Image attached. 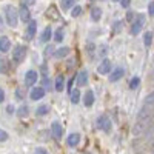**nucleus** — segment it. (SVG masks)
<instances>
[{"label":"nucleus","mask_w":154,"mask_h":154,"mask_svg":"<svg viewBox=\"0 0 154 154\" xmlns=\"http://www.w3.org/2000/svg\"><path fill=\"white\" fill-rule=\"evenodd\" d=\"M91 19H93V22H99L102 19V9L99 6H94L91 9Z\"/></svg>","instance_id":"obj_21"},{"label":"nucleus","mask_w":154,"mask_h":154,"mask_svg":"<svg viewBox=\"0 0 154 154\" xmlns=\"http://www.w3.org/2000/svg\"><path fill=\"white\" fill-rule=\"evenodd\" d=\"M51 133H53V136L56 139H62V136H63V126L59 122H53V125H51Z\"/></svg>","instance_id":"obj_11"},{"label":"nucleus","mask_w":154,"mask_h":154,"mask_svg":"<svg viewBox=\"0 0 154 154\" xmlns=\"http://www.w3.org/2000/svg\"><path fill=\"white\" fill-rule=\"evenodd\" d=\"M38 79V72L34 71V69H29L26 74H25V85L26 86H32Z\"/></svg>","instance_id":"obj_6"},{"label":"nucleus","mask_w":154,"mask_h":154,"mask_svg":"<svg viewBox=\"0 0 154 154\" xmlns=\"http://www.w3.org/2000/svg\"><path fill=\"white\" fill-rule=\"evenodd\" d=\"M25 57H26V46L16 45V48L12 49V60H14V63L16 65H20L25 60Z\"/></svg>","instance_id":"obj_3"},{"label":"nucleus","mask_w":154,"mask_h":154,"mask_svg":"<svg viewBox=\"0 0 154 154\" xmlns=\"http://www.w3.org/2000/svg\"><path fill=\"white\" fill-rule=\"evenodd\" d=\"M63 88H65V79H63V75H57L54 89H56L57 93H60V91H63Z\"/></svg>","instance_id":"obj_19"},{"label":"nucleus","mask_w":154,"mask_h":154,"mask_svg":"<svg viewBox=\"0 0 154 154\" xmlns=\"http://www.w3.org/2000/svg\"><path fill=\"white\" fill-rule=\"evenodd\" d=\"M152 123V117L149 116V117H145V119H137V123L134 125V136H140V134H143L146 130H148V126H151Z\"/></svg>","instance_id":"obj_2"},{"label":"nucleus","mask_w":154,"mask_h":154,"mask_svg":"<svg viewBox=\"0 0 154 154\" xmlns=\"http://www.w3.org/2000/svg\"><path fill=\"white\" fill-rule=\"evenodd\" d=\"M5 16H6V23L8 26L11 28H16L17 23H19V11L12 6V5H6L5 6Z\"/></svg>","instance_id":"obj_1"},{"label":"nucleus","mask_w":154,"mask_h":154,"mask_svg":"<svg viewBox=\"0 0 154 154\" xmlns=\"http://www.w3.org/2000/svg\"><path fill=\"white\" fill-rule=\"evenodd\" d=\"M112 2H117V0H112Z\"/></svg>","instance_id":"obj_40"},{"label":"nucleus","mask_w":154,"mask_h":154,"mask_svg":"<svg viewBox=\"0 0 154 154\" xmlns=\"http://www.w3.org/2000/svg\"><path fill=\"white\" fill-rule=\"evenodd\" d=\"M48 111H49V106L48 105H40V106L35 109V114L38 116V117H42V116H46L48 114Z\"/></svg>","instance_id":"obj_24"},{"label":"nucleus","mask_w":154,"mask_h":154,"mask_svg":"<svg viewBox=\"0 0 154 154\" xmlns=\"http://www.w3.org/2000/svg\"><path fill=\"white\" fill-rule=\"evenodd\" d=\"M34 154H48V151H46L45 148H35Z\"/></svg>","instance_id":"obj_33"},{"label":"nucleus","mask_w":154,"mask_h":154,"mask_svg":"<svg viewBox=\"0 0 154 154\" xmlns=\"http://www.w3.org/2000/svg\"><path fill=\"white\" fill-rule=\"evenodd\" d=\"M80 14H82V6H79V5L72 6V9H71V16H72V17H79Z\"/></svg>","instance_id":"obj_28"},{"label":"nucleus","mask_w":154,"mask_h":154,"mask_svg":"<svg viewBox=\"0 0 154 154\" xmlns=\"http://www.w3.org/2000/svg\"><path fill=\"white\" fill-rule=\"evenodd\" d=\"M97 128L105 133H109L111 131V120L108 116H100V117L97 119Z\"/></svg>","instance_id":"obj_5"},{"label":"nucleus","mask_w":154,"mask_h":154,"mask_svg":"<svg viewBox=\"0 0 154 154\" xmlns=\"http://www.w3.org/2000/svg\"><path fill=\"white\" fill-rule=\"evenodd\" d=\"M151 42H152V32L151 31H146L143 34V45L148 48V46H151Z\"/></svg>","instance_id":"obj_25"},{"label":"nucleus","mask_w":154,"mask_h":154,"mask_svg":"<svg viewBox=\"0 0 154 154\" xmlns=\"http://www.w3.org/2000/svg\"><path fill=\"white\" fill-rule=\"evenodd\" d=\"M130 3H131V0H120L122 8H128V6H130Z\"/></svg>","instance_id":"obj_34"},{"label":"nucleus","mask_w":154,"mask_h":154,"mask_svg":"<svg viewBox=\"0 0 154 154\" xmlns=\"http://www.w3.org/2000/svg\"><path fill=\"white\" fill-rule=\"evenodd\" d=\"M8 139H9V134L5 130H0V142H6Z\"/></svg>","instance_id":"obj_31"},{"label":"nucleus","mask_w":154,"mask_h":154,"mask_svg":"<svg viewBox=\"0 0 154 154\" xmlns=\"http://www.w3.org/2000/svg\"><path fill=\"white\" fill-rule=\"evenodd\" d=\"M93 103H94V93L91 91V89H88V91L85 93V96H83V105L91 106Z\"/></svg>","instance_id":"obj_17"},{"label":"nucleus","mask_w":154,"mask_h":154,"mask_svg":"<svg viewBox=\"0 0 154 154\" xmlns=\"http://www.w3.org/2000/svg\"><path fill=\"white\" fill-rule=\"evenodd\" d=\"M51 37H53V31H51V26H46V28L43 29L42 35H40V40H42L43 43H46V42H49Z\"/></svg>","instance_id":"obj_20"},{"label":"nucleus","mask_w":154,"mask_h":154,"mask_svg":"<svg viewBox=\"0 0 154 154\" xmlns=\"http://www.w3.org/2000/svg\"><path fill=\"white\" fill-rule=\"evenodd\" d=\"M32 3H34V0H22V5H26V6L32 5Z\"/></svg>","instance_id":"obj_37"},{"label":"nucleus","mask_w":154,"mask_h":154,"mask_svg":"<svg viewBox=\"0 0 154 154\" xmlns=\"http://www.w3.org/2000/svg\"><path fill=\"white\" fill-rule=\"evenodd\" d=\"M79 142H80V134H79V133H72V134H69L68 139H66V143H68L71 148L75 146V145H79Z\"/></svg>","instance_id":"obj_15"},{"label":"nucleus","mask_w":154,"mask_h":154,"mask_svg":"<svg viewBox=\"0 0 154 154\" xmlns=\"http://www.w3.org/2000/svg\"><path fill=\"white\" fill-rule=\"evenodd\" d=\"M19 16H20V19H22L25 23L31 22V12H29V9H28L26 5H22V6H20V9H19Z\"/></svg>","instance_id":"obj_10"},{"label":"nucleus","mask_w":154,"mask_h":154,"mask_svg":"<svg viewBox=\"0 0 154 154\" xmlns=\"http://www.w3.org/2000/svg\"><path fill=\"white\" fill-rule=\"evenodd\" d=\"M151 79H154V68H152V72H151Z\"/></svg>","instance_id":"obj_39"},{"label":"nucleus","mask_w":154,"mask_h":154,"mask_svg":"<svg viewBox=\"0 0 154 154\" xmlns=\"http://www.w3.org/2000/svg\"><path fill=\"white\" fill-rule=\"evenodd\" d=\"M75 83H77V86H86V83H88V72L86 71H80L79 75H77V79H75Z\"/></svg>","instance_id":"obj_14"},{"label":"nucleus","mask_w":154,"mask_h":154,"mask_svg":"<svg viewBox=\"0 0 154 154\" xmlns=\"http://www.w3.org/2000/svg\"><path fill=\"white\" fill-rule=\"evenodd\" d=\"M79 100H80V91L79 89H71V102L75 105V103H79Z\"/></svg>","instance_id":"obj_23"},{"label":"nucleus","mask_w":154,"mask_h":154,"mask_svg":"<svg viewBox=\"0 0 154 154\" xmlns=\"http://www.w3.org/2000/svg\"><path fill=\"white\" fill-rule=\"evenodd\" d=\"M109 71H111V60H108V59L102 60L100 65L97 66V72L99 74H108Z\"/></svg>","instance_id":"obj_9"},{"label":"nucleus","mask_w":154,"mask_h":154,"mask_svg":"<svg viewBox=\"0 0 154 154\" xmlns=\"http://www.w3.org/2000/svg\"><path fill=\"white\" fill-rule=\"evenodd\" d=\"M69 48L68 46H62V48H59L56 53H54V57H57V59H62V57H66L68 54H69Z\"/></svg>","instance_id":"obj_18"},{"label":"nucleus","mask_w":154,"mask_h":154,"mask_svg":"<svg viewBox=\"0 0 154 154\" xmlns=\"http://www.w3.org/2000/svg\"><path fill=\"white\" fill-rule=\"evenodd\" d=\"M11 49V42L8 37H0V53H8Z\"/></svg>","instance_id":"obj_16"},{"label":"nucleus","mask_w":154,"mask_h":154,"mask_svg":"<svg viewBox=\"0 0 154 154\" xmlns=\"http://www.w3.org/2000/svg\"><path fill=\"white\" fill-rule=\"evenodd\" d=\"M148 14L154 16V2H149V5H148Z\"/></svg>","instance_id":"obj_32"},{"label":"nucleus","mask_w":154,"mask_h":154,"mask_svg":"<svg viewBox=\"0 0 154 154\" xmlns=\"http://www.w3.org/2000/svg\"><path fill=\"white\" fill-rule=\"evenodd\" d=\"M3 100H5V91H3L2 88H0V103H2Z\"/></svg>","instance_id":"obj_36"},{"label":"nucleus","mask_w":154,"mask_h":154,"mask_svg":"<svg viewBox=\"0 0 154 154\" xmlns=\"http://www.w3.org/2000/svg\"><path fill=\"white\" fill-rule=\"evenodd\" d=\"M17 116H19V117H26V116H28V106L26 105H22L20 108H19V111H17Z\"/></svg>","instance_id":"obj_27"},{"label":"nucleus","mask_w":154,"mask_h":154,"mask_svg":"<svg viewBox=\"0 0 154 154\" xmlns=\"http://www.w3.org/2000/svg\"><path fill=\"white\" fill-rule=\"evenodd\" d=\"M46 17H48L49 20H59V19H60V14L57 12V8H56L54 5H51V6L46 9Z\"/></svg>","instance_id":"obj_12"},{"label":"nucleus","mask_w":154,"mask_h":154,"mask_svg":"<svg viewBox=\"0 0 154 154\" xmlns=\"http://www.w3.org/2000/svg\"><path fill=\"white\" fill-rule=\"evenodd\" d=\"M99 54H100V56H105V54H106V45H102V46H100Z\"/></svg>","instance_id":"obj_35"},{"label":"nucleus","mask_w":154,"mask_h":154,"mask_svg":"<svg viewBox=\"0 0 154 154\" xmlns=\"http://www.w3.org/2000/svg\"><path fill=\"white\" fill-rule=\"evenodd\" d=\"M6 112H8V114H12V112H14V106H11V105H9V106L6 108Z\"/></svg>","instance_id":"obj_38"},{"label":"nucleus","mask_w":154,"mask_h":154,"mask_svg":"<svg viewBox=\"0 0 154 154\" xmlns=\"http://www.w3.org/2000/svg\"><path fill=\"white\" fill-rule=\"evenodd\" d=\"M60 5H62V9H69L74 6V0H60Z\"/></svg>","instance_id":"obj_26"},{"label":"nucleus","mask_w":154,"mask_h":154,"mask_svg":"<svg viewBox=\"0 0 154 154\" xmlns=\"http://www.w3.org/2000/svg\"><path fill=\"white\" fill-rule=\"evenodd\" d=\"M123 74H125V69H123V68H116V69L111 72V75H109V82H117V80H120L122 77H123Z\"/></svg>","instance_id":"obj_13"},{"label":"nucleus","mask_w":154,"mask_h":154,"mask_svg":"<svg viewBox=\"0 0 154 154\" xmlns=\"http://www.w3.org/2000/svg\"><path fill=\"white\" fill-rule=\"evenodd\" d=\"M145 105H146V106H154V91H152L151 94H148V97H146V100H145Z\"/></svg>","instance_id":"obj_30"},{"label":"nucleus","mask_w":154,"mask_h":154,"mask_svg":"<svg viewBox=\"0 0 154 154\" xmlns=\"http://www.w3.org/2000/svg\"><path fill=\"white\" fill-rule=\"evenodd\" d=\"M152 149H154V145H152Z\"/></svg>","instance_id":"obj_42"},{"label":"nucleus","mask_w":154,"mask_h":154,"mask_svg":"<svg viewBox=\"0 0 154 154\" xmlns=\"http://www.w3.org/2000/svg\"><path fill=\"white\" fill-rule=\"evenodd\" d=\"M43 96H45V88L43 86H35V88L31 89V93H29V99L31 100H40V99H43Z\"/></svg>","instance_id":"obj_7"},{"label":"nucleus","mask_w":154,"mask_h":154,"mask_svg":"<svg viewBox=\"0 0 154 154\" xmlns=\"http://www.w3.org/2000/svg\"><path fill=\"white\" fill-rule=\"evenodd\" d=\"M63 38H65V29H63V28H57L56 32H54V40L56 42H62Z\"/></svg>","instance_id":"obj_22"},{"label":"nucleus","mask_w":154,"mask_h":154,"mask_svg":"<svg viewBox=\"0 0 154 154\" xmlns=\"http://www.w3.org/2000/svg\"><path fill=\"white\" fill-rule=\"evenodd\" d=\"M35 31H37V22L31 20L28 28H26V32H25V37H26V40H32L34 35H35Z\"/></svg>","instance_id":"obj_8"},{"label":"nucleus","mask_w":154,"mask_h":154,"mask_svg":"<svg viewBox=\"0 0 154 154\" xmlns=\"http://www.w3.org/2000/svg\"><path fill=\"white\" fill-rule=\"evenodd\" d=\"M86 154H91V152H86Z\"/></svg>","instance_id":"obj_41"},{"label":"nucleus","mask_w":154,"mask_h":154,"mask_svg":"<svg viewBox=\"0 0 154 154\" xmlns=\"http://www.w3.org/2000/svg\"><path fill=\"white\" fill-rule=\"evenodd\" d=\"M145 16L143 14H139L137 17H136V20L133 22V25H131V34L133 35H137L139 32H140V29L143 28V25H145Z\"/></svg>","instance_id":"obj_4"},{"label":"nucleus","mask_w":154,"mask_h":154,"mask_svg":"<svg viewBox=\"0 0 154 154\" xmlns=\"http://www.w3.org/2000/svg\"><path fill=\"white\" fill-rule=\"evenodd\" d=\"M139 85H140V79L139 77H133L131 82H130V89H137Z\"/></svg>","instance_id":"obj_29"}]
</instances>
